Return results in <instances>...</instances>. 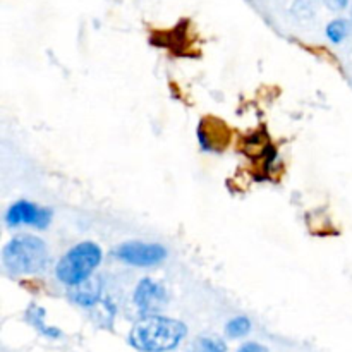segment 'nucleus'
Returning a JSON list of instances; mask_svg holds the SVG:
<instances>
[{
	"mask_svg": "<svg viewBox=\"0 0 352 352\" xmlns=\"http://www.w3.org/2000/svg\"><path fill=\"white\" fill-rule=\"evenodd\" d=\"M167 302V291L162 284L143 278L134 291V305L143 315H155L160 311Z\"/></svg>",
	"mask_w": 352,
	"mask_h": 352,
	"instance_id": "nucleus-6",
	"label": "nucleus"
},
{
	"mask_svg": "<svg viewBox=\"0 0 352 352\" xmlns=\"http://www.w3.org/2000/svg\"><path fill=\"white\" fill-rule=\"evenodd\" d=\"M6 222L9 227L31 226L36 229H47L52 222V212L48 208H41L31 201H16L7 210Z\"/></svg>",
	"mask_w": 352,
	"mask_h": 352,
	"instance_id": "nucleus-5",
	"label": "nucleus"
},
{
	"mask_svg": "<svg viewBox=\"0 0 352 352\" xmlns=\"http://www.w3.org/2000/svg\"><path fill=\"white\" fill-rule=\"evenodd\" d=\"M48 250L41 239L34 236H16L3 248V267L14 275L40 274L48 265Z\"/></svg>",
	"mask_w": 352,
	"mask_h": 352,
	"instance_id": "nucleus-2",
	"label": "nucleus"
},
{
	"mask_svg": "<svg viewBox=\"0 0 352 352\" xmlns=\"http://www.w3.org/2000/svg\"><path fill=\"white\" fill-rule=\"evenodd\" d=\"M189 352H227V346L223 340L215 339V337H199Z\"/></svg>",
	"mask_w": 352,
	"mask_h": 352,
	"instance_id": "nucleus-9",
	"label": "nucleus"
},
{
	"mask_svg": "<svg viewBox=\"0 0 352 352\" xmlns=\"http://www.w3.org/2000/svg\"><path fill=\"white\" fill-rule=\"evenodd\" d=\"M113 254L134 267H155L167 258V250L158 243H124Z\"/></svg>",
	"mask_w": 352,
	"mask_h": 352,
	"instance_id": "nucleus-4",
	"label": "nucleus"
},
{
	"mask_svg": "<svg viewBox=\"0 0 352 352\" xmlns=\"http://www.w3.org/2000/svg\"><path fill=\"white\" fill-rule=\"evenodd\" d=\"M100 294H102V282L100 278L89 277L88 280H85L82 284L74 285L71 292L72 301L78 302L79 306H95L98 302Z\"/></svg>",
	"mask_w": 352,
	"mask_h": 352,
	"instance_id": "nucleus-7",
	"label": "nucleus"
},
{
	"mask_svg": "<svg viewBox=\"0 0 352 352\" xmlns=\"http://www.w3.org/2000/svg\"><path fill=\"white\" fill-rule=\"evenodd\" d=\"M347 33H349V24H347V21L337 19L332 21V23L327 26V36H329L333 43H340V41L347 36Z\"/></svg>",
	"mask_w": 352,
	"mask_h": 352,
	"instance_id": "nucleus-11",
	"label": "nucleus"
},
{
	"mask_svg": "<svg viewBox=\"0 0 352 352\" xmlns=\"http://www.w3.org/2000/svg\"><path fill=\"white\" fill-rule=\"evenodd\" d=\"M237 352H267V349L263 346H258V344H246Z\"/></svg>",
	"mask_w": 352,
	"mask_h": 352,
	"instance_id": "nucleus-12",
	"label": "nucleus"
},
{
	"mask_svg": "<svg viewBox=\"0 0 352 352\" xmlns=\"http://www.w3.org/2000/svg\"><path fill=\"white\" fill-rule=\"evenodd\" d=\"M347 2H349V0H336V3H337V6H339V7H346Z\"/></svg>",
	"mask_w": 352,
	"mask_h": 352,
	"instance_id": "nucleus-13",
	"label": "nucleus"
},
{
	"mask_svg": "<svg viewBox=\"0 0 352 352\" xmlns=\"http://www.w3.org/2000/svg\"><path fill=\"white\" fill-rule=\"evenodd\" d=\"M251 330V322L246 316H237L230 320L226 327V332L229 337H244Z\"/></svg>",
	"mask_w": 352,
	"mask_h": 352,
	"instance_id": "nucleus-10",
	"label": "nucleus"
},
{
	"mask_svg": "<svg viewBox=\"0 0 352 352\" xmlns=\"http://www.w3.org/2000/svg\"><path fill=\"white\" fill-rule=\"evenodd\" d=\"M28 320H30L31 323H33L34 327H36L38 330H40L43 336H48V337H60V332H58L57 329H52V327H47L43 322V316H45V311L41 308H38V306H31L30 309H28Z\"/></svg>",
	"mask_w": 352,
	"mask_h": 352,
	"instance_id": "nucleus-8",
	"label": "nucleus"
},
{
	"mask_svg": "<svg viewBox=\"0 0 352 352\" xmlns=\"http://www.w3.org/2000/svg\"><path fill=\"white\" fill-rule=\"evenodd\" d=\"M188 336V327L167 316L144 315L134 323L129 344L141 352H167L175 349Z\"/></svg>",
	"mask_w": 352,
	"mask_h": 352,
	"instance_id": "nucleus-1",
	"label": "nucleus"
},
{
	"mask_svg": "<svg viewBox=\"0 0 352 352\" xmlns=\"http://www.w3.org/2000/svg\"><path fill=\"white\" fill-rule=\"evenodd\" d=\"M102 250L96 243L85 241L67 251L55 268V275L62 284L74 287L93 275V270L102 263Z\"/></svg>",
	"mask_w": 352,
	"mask_h": 352,
	"instance_id": "nucleus-3",
	"label": "nucleus"
}]
</instances>
